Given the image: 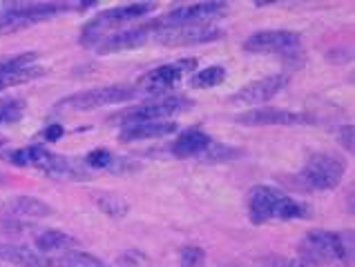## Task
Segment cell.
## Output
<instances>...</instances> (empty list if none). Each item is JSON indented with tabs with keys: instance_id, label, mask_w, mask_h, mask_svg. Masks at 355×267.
<instances>
[{
	"instance_id": "8992f818",
	"label": "cell",
	"mask_w": 355,
	"mask_h": 267,
	"mask_svg": "<svg viewBox=\"0 0 355 267\" xmlns=\"http://www.w3.org/2000/svg\"><path fill=\"white\" fill-rule=\"evenodd\" d=\"M190 107V102L186 98L179 96H168V98H155L146 100L141 105H135L125 109L123 114H116L121 122L125 125H137V122H155V120H168V116H175L186 111Z\"/></svg>"
},
{
	"instance_id": "ac0fdd59",
	"label": "cell",
	"mask_w": 355,
	"mask_h": 267,
	"mask_svg": "<svg viewBox=\"0 0 355 267\" xmlns=\"http://www.w3.org/2000/svg\"><path fill=\"white\" fill-rule=\"evenodd\" d=\"M0 261L12 263L16 267H54L52 259L16 243H0Z\"/></svg>"
},
{
	"instance_id": "30bf717a",
	"label": "cell",
	"mask_w": 355,
	"mask_h": 267,
	"mask_svg": "<svg viewBox=\"0 0 355 267\" xmlns=\"http://www.w3.org/2000/svg\"><path fill=\"white\" fill-rule=\"evenodd\" d=\"M224 36L215 25H179V27H159L155 32V40L166 47H186V45H201L210 43Z\"/></svg>"
},
{
	"instance_id": "52a82bcc",
	"label": "cell",
	"mask_w": 355,
	"mask_h": 267,
	"mask_svg": "<svg viewBox=\"0 0 355 267\" xmlns=\"http://www.w3.org/2000/svg\"><path fill=\"white\" fill-rule=\"evenodd\" d=\"M60 12H65V5H52V3H36V5H14L0 14V36L14 34L20 29L32 27L38 20L52 18Z\"/></svg>"
},
{
	"instance_id": "f1b7e54d",
	"label": "cell",
	"mask_w": 355,
	"mask_h": 267,
	"mask_svg": "<svg viewBox=\"0 0 355 267\" xmlns=\"http://www.w3.org/2000/svg\"><path fill=\"white\" fill-rule=\"evenodd\" d=\"M353 125H344V127H340V131H338V140H340V145L347 149L349 154L353 151Z\"/></svg>"
},
{
	"instance_id": "e0dca14e",
	"label": "cell",
	"mask_w": 355,
	"mask_h": 267,
	"mask_svg": "<svg viewBox=\"0 0 355 267\" xmlns=\"http://www.w3.org/2000/svg\"><path fill=\"white\" fill-rule=\"evenodd\" d=\"M210 136L204 131V129H186L181 131L179 136L175 138V142H172V154L179 158H192V156H201L208 147H210Z\"/></svg>"
},
{
	"instance_id": "3957f363",
	"label": "cell",
	"mask_w": 355,
	"mask_h": 267,
	"mask_svg": "<svg viewBox=\"0 0 355 267\" xmlns=\"http://www.w3.org/2000/svg\"><path fill=\"white\" fill-rule=\"evenodd\" d=\"M300 256L311 261L315 267L329 265L333 261H344L349 259L347 254V241L342 234L329 232V230H311L304 239Z\"/></svg>"
},
{
	"instance_id": "603a6c76",
	"label": "cell",
	"mask_w": 355,
	"mask_h": 267,
	"mask_svg": "<svg viewBox=\"0 0 355 267\" xmlns=\"http://www.w3.org/2000/svg\"><path fill=\"white\" fill-rule=\"evenodd\" d=\"M94 203L101 212H105L107 217H112V219H123L130 212L128 201L116 196V194H94Z\"/></svg>"
},
{
	"instance_id": "ba28073f",
	"label": "cell",
	"mask_w": 355,
	"mask_h": 267,
	"mask_svg": "<svg viewBox=\"0 0 355 267\" xmlns=\"http://www.w3.org/2000/svg\"><path fill=\"white\" fill-rule=\"evenodd\" d=\"M302 36L297 32H288V29H266V32H257L243 40V51L250 54H282L291 56L300 51Z\"/></svg>"
},
{
	"instance_id": "8fae6325",
	"label": "cell",
	"mask_w": 355,
	"mask_h": 267,
	"mask_svg": "<svg viewBox=\"0 0 355 267\" xmlns=\"http://www.w3.org/2000/svg\"><path fill=\"white\" fill-rule=\"evenodd\" d=\"M226 3H197L172 9L170 14L159 18V27H179V25H215V20L226 14Z\"/></svg>"
},
{
	"instance_id": "4316f807",
	"label": "cell",
	"mask_w": 355,
	"mask_h": 267,
	"mask_svg": "<svg viewBox=\"0 0 355 267\" xmlns=\"http://www.w3.org/2000/svg\"><path fill=\"white\" fill-rule=\"evenodd\" d=\"M23 109H25V102L23 100L5 102V105L0 107V127L7 125V122H16L20 116H23Z\"/></svg>"
},
{
	"instance_id": "83f0119b",
	"label": "cell",
	"mask_w": 355,
	"mask_h": 267,
	"mask_svg": "<svg viewBox=\"0 0 355 267\" xmlns=\"http://www.w3.org/2000/svg\"><path fill=\"white\" fill-rule=\"evenodd\" d=\"M110 163H112V154L107 149H94V151H89V156H87V165L94 169H107Z\"/></svg>"
},
{
	"instance_id": "4fadbf2b",
	"label": "cell",
	"mask_w": 355,
	"mask_h": 267,
	"mask_svg": "<svg viewBox=\"0 0 355 267\" xmlns=\"http://www.w3.org/2000/svg\"><path fill=\"white\" fill-rule=\"evenodd\" d=\"M157 29H159V18L152 20V23L139 25V27H128L123 32H116V34L101 40L96 51L101 56H105V54H119V51L137 49L141 45H146L148 40L155 36Z\"/></svg>"
},
{
	"instance_id": "d6986e66",
	"label": "cell",
	"mask_w": 355,
	"mask_h": 267,
	"mask_svg": "<svg viewBox=\"0 0 355 267\" xmlns=\"http://www.w3.org/2000/svg\"><path fill=\"white\" fill-rule=\"evenodd\" d=\"M5 212L12 214L14 219L23 217V219H47L52 217V208L34 196H14L5 203Z\"/></svg>"
},
{
	"instance_id": "44dd1931",
	"label": "cell",
	"mask_w": 355,
	"mask_h": 267,
	"mask_svg": "<svg viewBox=\"0 0 355 267\" xmlns=\"http://www.w3.org/2000/svg\"><path fill=\"white\" fill-rule=\"evenodd\" d=\"M45 74L43 67H25V69H18V71H7L3 65H0V91H5L9 87H16V85H23L29 83V80H36Z\"/></svg>"
},
{
	"instance_id": "484cf974",
	"label": "cell",
	"mask_w": 355,
	"mask_h": 267,
	"mask_svg": "<svg viewBox=\"0 0 355 267\" xmlns=\"http://www.w3.org/2000/svg\"><path fill=\"white\" fill-rule=\"evenodd\" d=\"M237 156H241V149L217 145V142H210V147L201 154V158L204 160H230V158H237Z\"/></svg>"
},
{
	"instance_id": "cb8c5ba5",
	"label": "cell",
	"mask_w": 355,
	"mask_h": 267,
	"mask_svg": "<svg viewBox=\"0 0 355 267\" xmlns=\"http://www.w3.org/2000/svg\"><path fill=\"white\" fill-rule=\"evenodd\" d=\"M226 80V69L221 65H210L206 69L197 71L195 76H192L190 85L195 89H210V87H217Z\"/></svg>"
},
{
	"instance_id": "9c48e42d",
	"label": "cell",
	"mask_w": 355,
	"mask_h": 267,
	"mask_svg": "<svg viewBox=\"0 0 355 267\" xmlns=\"http://www.w3.org/2000/svg\"><path fill=\"white\" fill-rule=\"evenodd\" d=\"M9 160L14 165H32L36 169H40L43 174H49V176H72L74 174V165L67 158L58 156V154L49 151L45 147H25V149H16Z\"/></svg>"
},
{
	"instance_id": "ffe728a7",
	"label": "cell",
	"mask_w": 355,
	"mask_h": 267,
	"mask_svg": "<svg viewBox=\"0 0 355 267\" xmlns=\"http://www.w3.org/2000/svg\"><path fill=\"white\" fill-rule=\"evenodd\" d=\"M34 245L38 254H63V252H69V250H76L78 248V241L74 239V236H69L65 232L60 230H45L36 234L34 239Z\"/></svg>"
},
{
	"instance_id": "9a60e30c",
	"label": "cell",
	"mask_w": 355,
	"mask_h": 267,
	"mask_svg": "<svg viewBox=\"0 0 355 267\" xmlns=\"http://www.w3.org/2000/svg\"><path fill=\"white\" fill-rule=\"evenodd\" d=\"M195 67H197V60H192V58L177 60V63H168V65H161V67H155L152 71H148L144 80H146V85L152 89L172 87Z\"/></svg>"
},
{
	"instance_id": "d4e9b609",
	"label": "cell",
	"mask_w": 355,
	"mask_h": 267,
	"mask_svg": "<svg viewBox=\"0 0 355 267\" xmlns=\"http://www.w3.org/2000/svg\"><path fill=\"white\" fill-rule=\"evenodd\" d=\"M179 265L181 267H204L206 265L204 248H197V245H186V248L179 252Z\"/></svg>"
},
{
	"instance_id": "6da1fadb",
	"label": "cell",
	"mask_w": 355,
	"mask_h": 267,
	"mask_svg": "<svg viewBox=\"0 0 355 267\" xmlns=\"http://www.w3.org/2000/svg\"><path fill=\"white\" fill-rule=\"evenodd\" d=\"M248 219L255 225H263L270 221H295L306 219V203H300L286 192H282L270 185H255L248 194Z\"/></svg>"
},
{
	"instance_id": "5b68a950",
	"label": "cell",
	"mask_w": 355,
	"mask_h": 267,
	"mask_svg": "<svg viewBox=\"0 0 355 267\" xmlns=\"http://www.w3.org/2000/svg\"><path fill=\"white\" fill-rule=\"evenodd\" d=\"M344 172H347V163L340 156L320 151L306 160V165L302 169V178L313 190H336L344 178Z\"/></svg>"
},
{
	"instance_id": "277c9868",
	"label": "cell",
	"mask_w": 355,
	"mask_h": 267,
	"mask_svg": "<svg viewBox=\"0 0 355 267\" xmlns=\"http://www.w3.org/2000/svg\"><path fill=\"white\" fill-rule=\"evenodd\" d=\"M135 85H105V87H92L76 91V94L67 96L58 102V107H69L76 111H92L98 107L116 105V102H125L137 96Z\"/></svg>"
},
{
	"instance_id": "2e32d148",
	"label": "cell",
	"mask_w": 355,
	"mask_h": 267,
	"mask_svg": "<svg viewBox=\"0 0 355 267\" xmlns=\"http://www.w3.org/2000/svg\"><path fill=\"white\" fill-rule=\"evenodd\" d=\"M179 125L175 120H155V122H137V125H125L121 131V142H137L150 138H164L168 134L177 131Z\"/></svg>"
},
{
	"instance_id": "7c38bea8",
	"label": "cell",
	"mask_w": 355,
	"mask_h": 267,
	"mask_svg": "<svg viewBox=\"0 0 355 267\" xmlns=\"http://www.w3.org/2000/svg\"><path fill=\"white\" fill-rule=\"evenodd\" d=\"M237 125L243 127H293V125H306L313 122L309 114H302V111H291V109H279V107H257L250 111H243V114L235 116Z\"/></svg>"
},
{
	"instance_id": "7402d4cb",
	"label": "cell",
	"mask_w": 355,
	"mask_h": 267,
	"mask_svg": "<svg viewBox=\"0 0 355 267\" xmlns=\"http://www.w3.org/2000/svg\"><path fill=\"white\" fill-rule=\"evenodd\" d=\"M54 267H105V263L94 254L87 252H78V250H69L63 252L58 259H52Z\"/></svg>"
},
{
	"instance_id": "7a4b0ae2",
	"label": "cell",
	"mask_w": 355,
	"mask_h": 267,
	"mask_svg": "<svg viewBox=\"0 0 355 267\" xmlns=\"http://www.w3.org/2000/svg\"><path fill=\"white\" fill-rule=\"evenodd\" d=\"M152 9H155V5H152V3H132V5H121V7L105 9V12H101L98 16H94L83 27V32H80V43H83L85 47L98 45L101 40L107 38L110 32H114V29L132 23V20H139V18L148 16Z\"/></svg>"
},
{
	"instance_id": "f546056e",
	"label": "cell",
	"mask_w": 355,
	"mask_h": 267,
	"mask_svg": "<svg viewBox=\"0 0 355 267\" xmlns=\"http://www.w3.org/2000/svg\"><path fill=\"white\" fill-rule=\"evenodd\" d=\"M45 138L47 140H52V142H56V140H60L63 138V134H65V129H63V125H49L45 131Z\"/></svg>"
},
{
	"instance_id": "5bb4252c",
	"label": "cell",
	"mask_w": 355,
	"mask_h": 267,
	"mask_svg": "<svg viewBox=\"0 0 355 267\" xmlns=\"http://www.w3.org/2000/svg\"><path fill=\"white\" fill-rule=\"evenodd\" d=\"M288 78L284 74H272V76H263L252 80V83L243 85L237 94L230 96V102L235 105H261V102H268L270 98H275L279 91L286 87Z\"/></svg>"
}]
</instances>
